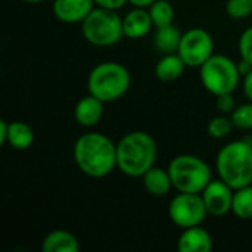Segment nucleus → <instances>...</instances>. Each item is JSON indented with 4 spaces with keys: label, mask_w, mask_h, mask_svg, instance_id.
<instances>
[{
    "label": "nucleus",
    "mask_w": 252,
    "mask_h": 252,
    "mask_svg": "<svg viewBox=\"0 0 252 252\" xmlns=\"http://www.w3.org/2000/svg\"><path fill=\"white\" fill-rule=\"evenodd\" d=\"M74 161L81 173L102 179L117 168V145L97 131L80 136L74 145Z\"/></svg>",
    "instance_id": "1"
},
{
    "label": "nucleus",
    "mask_w": 252,
    "mask_h": 252,
    "mask_svg": "<svg viewBox=\"0 0 252 252\" xmlns=\"http://www.w3.org/2000/svg\"><path fill=\"white\" fill-rule=\"evenodd\" d=\"M157 152V142L149 133H127L117 143V168L128 177H142L155 165Z\"/></svg>",
    "instance_id": "2"
},
{
    "label": "nucleus",
    "mask_w": 252,
    "mask_h": 252,
    "mask_svg": "<svg viewBox=\"0 0 252 252\" xmlns=\"http://www.w3.org/2000/svg\"><path fill=\"white\" fill-rule=\"evenodd\" d=\"M216 168L219 177L235 190L252 185L251 142L235 140L223 146L217 155Z\"/></svg>",
    "instance_id": "3"
},
{
    "label": "nucleus",
    "mask_w": 252,
    "mask_h": 252,
    "mask_svg": "<svg viewBox=\"0 0 252 252\" xmlns=\"http://www.w3.org/2000/svg\"><path fill=\"white\" fill-rule=\"evenodd\" d=\"M130 71L118 62H102L96 65L87 78V90L105 103L121 99L130 89Z\"/></svg>",
    "instance_id": "4"
},
{
    "label": "nucleus",
    "mask_w": 252,
    "mask_h": 252,
    "mask_svg": "<svg viewBox=\"0 0 252 252\" xmlns=\"http://www.w3.org/2000/svg\"><path fill=\"white\" fill-rule=\"evenodd\" d=\"M168 173L173 188L177 192L202 193L207 185L213 180L211 167L195 155H177L168 164Z\"/></svg>",
    "instance_id": "5"
},
{
    "label": "nucleus",
    "mask_w": 252,
    "mask_h": 252,
    "mask_svg": "<svg viewBox=\"0 0 252 252\" xmlns=\"http://www.w3.org/2000/svg\"><path fill=\"white\" fill-rule=\"evenodd\" d=\"M81 32L93 46H114L124 37L123 18L117 13V10L96 6L81 22Z\"/></svg>",
    "instance_id": "6"
},
{
    "label": "nucleus",
    "mask_w": 252,
    "mask_h": 252,
    "mask_svg": "<svg viewBox=\"0 0 252 252\" xmlns=\"http://www.w3.org/2000/svg\"><path fill=\"white\" fill-rule=\"evenodd\" d=\"M202 86L214 96L233 93L241 83L238 62L224 55H213L199 68Z\"/></svg>",
    "instance_id": "7"
},
{
    "label": "nucleus",
    "mask_w": 252,
    "mask_h": 252,
    "mask_svg": "<svg viewBox=\"0 0 252 252\" xmlns=\"http://www.w3.org/2000/svg\"><path fill=\"white\" fill-rule=\"evenodd\" d=\"M168 216L177 227L188 229L201 226L208 216V210L201 193L179 192L168 205Z\"/></svg>",
    "instance_id": "8"
},
{
    "label": "nucleus",
    "mask_w": 252,
    "mask_h": 252,
    "mask_svg": "<svg viewBox=\"0 0 252 252\" xmlns=\"http://www.w3.org/2000/svg\"><path fill=\"white\" fill-rule=\"evenodd\" d=\"M177 53L189 68H201L214 55V38L204 28H192L183 32Z\"/></svg>",
    "instance_id": "9"
},
{
    "label": "nucleus",
    "mask_w": 252,
    "mask_h": 252,
    "mask_svg": "<svg viewBox=\"0 0 252 252\" xmlns=\"http://www.w3.org/2000/svg\"><path fill=\"white\" fill-rule=\"evenodd\" d=\"M201 195H202V199L208 210V214H211L214 217H223L232 211L235 189L230 188L220 177L213 179L207 185V188L202 190Z\"/></svg>",
    "instance_id": "10"
},
{
    "label": "nucleus",
    "mask_w": 252,
    "mask_h": 252,
    "mask_svg": "<svg viewBox=\"0 0 252 252\" xmlns=\"http://www.w3.org/2000/svg\"><path fill=\"white\" fill-rule=\"evenodd\" d=\"M94 7V0H55L52 10L63 24H81Z\"/></svg>",
    "instance_id": "11"
},
{
    "label": "nucleus",
    "mask_w": 252,
    "mask_h": 252,
    "mask_svg": "<svg viewBox=\"0 0 252 252\" xmlns=\"http://www.w3.org/2000/svg\"><path fill=\"white\" fill-rule=\"evenodd\" d=\"M177 248L180 252H210L213 250V238L201 226L188 227L179 236Z\"/></svg>",
    "instance_id": "12"
},
{
    "label": "nucleus",
    "mask_w": 252,
    "mask_h": 252,
    "mask_svg": "<svg viewBox=\"0 0 252 252\" xmlns=\"http://www.w3.org/2000/svg\"><path fill=\"white\" fill-rule=\"evenodd\" d=\"M123 27H124V37L136 40L148 35L154 27V22L148 9L133 7L123 18Z\"/></svg>",
    "instance_id": "13"
},
{
    "label": "nucleus",
    "mask_w": 252,
    "mask_h": 252,
    "mask_svg": "<svg viewBox=\"0 0 252 252\" xmlns=\"http://www.w3.org/2000/svg\"><path fill=\"white\" fill-rule=\"evenodd\" d=\"M103 106H105V102H102L100 99L89 93V96H84L75 105V109H74L75 121L83 127L96 126L103 117Z\"/></svg>",
    "instance_id": "14"
},
{
    "label": "nucleus",
    "mask_w": 252,
    "mask_h": 252,
    "mask_svg": "<svg viewBox=\"0 0 252 252\" xmlns=\"http://www.w3.org/2000/svg\"><path fill=\"white\" fill-rule=\"evenodd\" d=\"M142 179H143V186L146 192L157 198L167 195L173 188V182H171L168 170H164L161 167L154 165L151 170H148L142 176Z\"/></svg>",
    "instance_id": "15"
},
{
    "label": "nucleus",
    "mask_w": 252,
    "mask_h": 252,
    "mask_svg": "<svg viewBox=\"0 0 252 252\" xmlns=\"http://www.w3.org/2000/svg\"><path fill=\"white\" fill-rule=\"evenodd\" d=\"M43 252H78V239L66 230H53L47 233L41 242Z\"/></svg>",
    "instance_id": "16"
},
{
    "label": "nucleus",
    "mask_w": 252,
    "mask_h": 252,
    "mask_svg": "<svg viewBox=\"0 0 252 252\" xmlns=\"http://www.w3.org/2000/svg\"><path fill=\"white\" fill-rule=\"evenodd\" d=\"M186 66L188 65L185 63V61L182 59V56L179 53L162 55V58L155 65V75L158 80H161L164 83L176 81L177 78H180L183 75Z\"/></svg>",
    "instance_id": "17"
},
{
    "label": "nucleus",
    "mask_w": 252,
    "mask_h": 252,
    "mask_svg": "<svg viewBox=\"0 0 252 252\" xmlns=\"http://www.w3.org/2000/svg\"><path fill=\"white\" fill-rule=\"evenodd\" d=\"M182 37H183V32H180V30L174 25L157 28V32L154 37V46L162 55L177 53L180 43H182Z\"/></svg>",
    "instance_id": "18"
},
{
    "label": "nucleus",
    "mask_w": 252,
    "mask_h": 252,
    "mask_svg": "<svg viewBox=\"0 0 252 252\" xmlns=\"http://www.w3.org/2000/svg\"><path fill=\"white\" fill-rule=\"evenodd\" d=\"M35 139L34 130L24 121L9 123L7 130V143L16 151H27L32 146Z\"/></svg>",
    "instance_id": "19"
},
{
    "label": "nucleus",
    "mask_w": 252,
    "mask_h": 252,
    "mask_svg": "<svg viewBox=\"0 0 252 252\" xmlns=\"http://www.w3.org/2000/svg\"><path fill=\"white\" fill-rule=\"evenodd\" d=\"M232 213L241 220L252 219V185L244 186L235 190Z\"/></svg>",
    "instance_id": "20"
},
{
    "label": "nucleus",
    "mask_w": 252,
    "mask_h": 252,
    "mask_svg": "<svg viewBox=\"0 0 252 252\" xmlns=\"http://www.w3.org/2000/svg\"><path fill=\"white\" fill-rule=\"evenodd\" d=\"M155 28H162L173 25L174 21V7L168 0H157L148 7Z\"/></svg>",
    "instance_id": "21"
},
{
    "label": "nucleus",
    "mask_w": 252,
    "mask_h": 252,
    "mask_svg": "<svg viewBox=\"0 0 252 252\" xmlns=\"http://www.w3.org/2000/svg\"><path fill=\"white\" fill-rule=\"evenodd\" d=\"M233 121L230 117H224V115H220V117H216L213 118L210 123H208V127H207V131L211 137L214 139H224L227 137L232 130H233Z\"/></svg>",
    "instance_id": "22"
},
{
    "label": "nucleus",
    "mask_w": 252,
    "mask_h": 252,
    "mask_svg": "<svg viewBox=\"0 0 252 252\" xmlns=\"http://www.w3.org/2000/svg\"><path fill=\"white\" fill-rule=\"evenodd\" d=\"M233 126L241 130H251L252 128V102L239 105L230 114Z\"/></svg>",
    "instance_id": "23"
},
{
    "label": "nucleus",
    "mask_w": 252,
    "mask_h": 252,
    "mask_svg": "<svg viewBox=\"0 0 252 252\" xmlns=\"http://www.w3.org/2000/svg\"><path fill=\"white\" fill-rule=\"evenodd\" d=\"M226 12L232 19H245L252 13V0H227Z\"/></svg>",
    "instance_id": "24"
},
{
    "label": "nucleus",
    "mask_w": 252,
    "mask_h": 252,
    "mask_svg": "<svg viewBox=\"0 0 252 252\" xmlns=\"http://www.w3.org/2000/svg\"><path fill=\"white\" fill-rule=\"evenodd\" d=\"M239 52H241V58L248 61L252 63V27L247 28L241 38H239Z\"/></svg>",
    "instance_id": "25"
},
{
    "label": "nucleus",
    "mask_w": 252,
    "mask_h": 252,
    "mask_svg": "<svg viewBox=\"0 0 252 252\" xmlns=\"http://www.w3.org/2000/svg\"><path fill=\"white\" fill-rule=\"evenodd\" d=\"M217 97V109L221 112V114H232L233 109H235V99H233V93H224V94H220V96H216Z\"/></svg>",
    "instance_id": "26"
},
{
    "label": "nucleus",
    "mask_w": 252,
    "mask_h": 252,
    "mask_svg": "<svg viewBox=\"0 0 252 252\" xmlns=\"http://www.w3.org/2000/svg\"><path fill=\"white\" fill-rule=\"evenodd\" d=\"M128 3V0H94V4L97 7L109 9V10H118L124 7Z\"/></svg>",
    "instance_id": "27"
},
{
    "label": "nucleus",
    "mask_w": 252,
    "mask_h": 252,
    "mask_svg": "<svg viewBox=\"0 0 252 252\" xmlns=\"http://www.w3.org/2000/svg\"><path fill=\"white\" fill-rule=\"evenodd\" d=\"M244 80H242V89H244V94L247 96V99L248 100H251L252 102V69L247 74V75H244L242 77Z\"/></svg>",
    "instance_id": "28"
},
{
    "label": "nucleus",
    "mask_w": 252,
    "mask_h": 252,
    "mask_svg": "<svg viewBox=\"0 0 252 252\" xmlns=\"http://www.w3.org/2000/svg\"><path fill=\"white\" fill-rule=\"evenodd\" d=\"M7 130H9V123L0 120V145L7 143Z\"/></svg>",
    "instance_id": "29"
},
{
    "label": "nucleus",
    "mask_w": 252,
    "mask_h": 252,
    "mask_svg": "<svg viewBox=\"0 0 252 252\" xmlns=\"http://www.w3.org/2000/svg\"><path fill=\"white\" fill-rule=\"evenodd\" d=\"M238 68H239L241 75L244 77V75H247V74H248V72L252 69V63H250L248 61H245V59H242V58H241V61L238 62Z\"/></svg>",
    "instance_id": "30"
},
{
    "label": "nucleus",
    "mask_w": 252,
    "mask_h": 252,
    "mask_svg": "<svg viewBox=\"0 0 252 252\" xmlns=\"http://www.w3.org/2000/svg\"><path fill=\"white\" fill-rule=\"evenodd\" d=\"M155 1L157 0H128V3L133 4V7H145V9H148Z\"/></svg>",
    "instance_id": "31"
},
{
    "label": "nucleus",
    "mask_w": 252,
    "mask_h": 252,
    "mask_svg": "<svg viewBox=\"0 0 252 252\" xmlns=\"http://www.w3.org/2000/svg\"><path fill=\"white\" fill-rule=\"evenodd\" d=\"M22 1H25V3H41V1H44V0H22Z\"/></svg>",
    "instance_id": "32"
},
{
    "label": "nucleus",
    "mask_w": 252,
    "mask_h": 252,
    "mask_svg": "<svg viewBox=\"0 0 252 252\" xmlns=\"http://www.w3.org/2000/svg\"><path fill=\"white\" fill-rule=\"evenodd\" d=\"M251 145H252V139H251Z\"/></svg>",
    "instance_id": "33"
}]
</instances>
